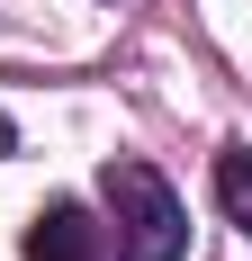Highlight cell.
Returning a JSON list of instances; mask_svg holds the SVG:
<instances>
[{
	"mask_svg": "<svg viewBox=\"0 0 252 261\" xmlns=\"http://www.w3.org/2000/svg\"><path fill=\"white\" fill-rule=\"evenodd\" d=\"M99 198H108V234H117V261H180L189 252V207L180 189L153 171V162L117 153L99 171Z\"/></svg>",
	"mask_w": 252,
	"mask_h": 261,
	"instance_id": "6da1fadb",
	"label": "cell"
},
{
	"mask_svg": "<svg viewBox=\"0 0 252 261\" xmlns=\"http://www.w3.org/2000/svg\"><path fill=\"white\" fill-rule=\"evenodd\" d=\"M27 261H99V225H90L72 198H54V207H36V225H27Z\"/></svg>",
	"mask_w": 252,
	"mask_h": 261,
	"instance_id": "7a4b0ae2",
	"label": "cell"
},
{
	"mask_svg": "<svg viewBox=\"0 0 252 261\" xmlns=\"http://www.w3.org/2000/svg\"><path fill=\"white\" fill-rule=\"evenodd\" d=\"M216 198H225V216L252 234V144H225L216 153Z\"/></svg>",
	"mask_w": 252,
	"mask_h": 261,
	"instance_id": "3957f363",
	"label": "cell"
},
{
	"mask_svg": "<svg viewBox=\"0 0 252 261\" xmlns=\"http://www.w3.org/2000/svg\"><path fill=\"white\" fill-rule=\"evenodd\" d=\"M9 144H18V126H9V108H0V153H9Z\"/></svg>",
	"mask_w": 252,
	"mask_h": 261,
	"instance_id": "277c9868",
	"label": "cell"
}]
</instances>
